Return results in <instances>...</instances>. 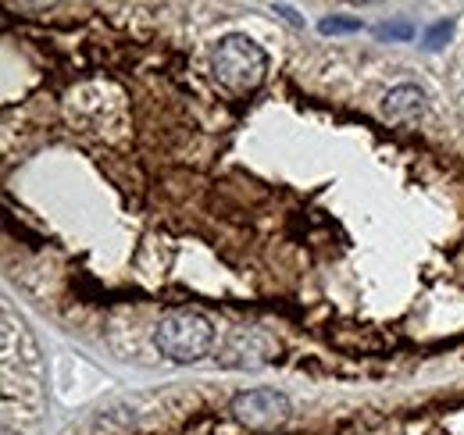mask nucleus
Listing matches in <instances>:
<instances>
[{
    "label": "nucleus",
    "instance_id": "39448f33",
    "mask_svg": "<svg viewBox=\"0 0 464 435\" xmlns=\"http://www.w3.org/2000/svg\"><path fill=\"white\" fill-rule=\"evenodd\" d=\"M353 29H361L357 18H325L322 22V33H353Z\"/></svg>",
    "mask_w": 464,
    "mask_h": 435
},
{
    "label": "nucleus",
    "instance_id": "7ed1b4c3",
    "mask_svg": "<svg viewBox=\"0 0 464 435\" xmlns=\"http://www.w3.org/2000/svg\"><path fill=\"white\" fill-rule=\"evenodd\" d=\"M232 414L246 429H272L290 418V396L279 389H246L232 396Z\"/></svg>",
    "mask_w": 464,
    "mask_h": 435
},
{
    "label": "nucleus",
    "instance_id": "20e7f679",
    "mask_svg": "<svg viewBox=\"0 0 464 435\" xmlns=\"http://www.w3.org/2000/svg\"><path fill=\"white\" fill-rule=\"evenodd\" d=\"M382 118L393 121V125H411L425 114V93L414 86V82H401L393 86L386 97H382Z\"/></svg>",
    "mask_w": 464,
    "mask_h": 435
},
{
    "label": "nucleus",
    "instance_id": "f257e3e1",
    "mask_svg": "<svg viewBox=\"0 0 464 435\" xmlns=\"http://www.w3.org/2000/svg\"><path fill=\"white\" fill-rule=\"evenodd\" d=\"M215 343V328L200 311L179 307L161 314V322L154 328V346L161 350V357H169L175 364H193L200 361Z\"/></svg>",
    "mask_w": 464,
    "mask_h": 435
},
{
    "label": "nucleus",
    "instance_id": "f03ea898",
    "mask_svg": "<svg viewBox=\"0 0 464 435\" xmlns=\"http://www.w3.org/2000/svg\"><path fill=\"white\" fill-rule=\"evenodd\" d=\"M211 68H215V79H218L222 86L243 93V90L261 86V79H265V72H268V57H265V51H261L250 36L232 33V36H222V40H218V47H215V54H211Z\"/></svg>",
    "mask_w": 464,
    "mask_h": 435
},
{
    "label": "nucleus",
    "instance_id": "423d86ee",
    "mask_svg": "<svg viewBox=\"0 0 464 435\" xmlns=\"http://www.w3.org/2000/svg\"><path fill=\"white\" fill-rule=\"evenodd\" d=\"M276 11H279V14H283L290 25H304V18H296V14H293V7H286V4H276Z\"/></svg>",
    "mask_w": 464,
    "mask_h": 435
}]
</instances>
